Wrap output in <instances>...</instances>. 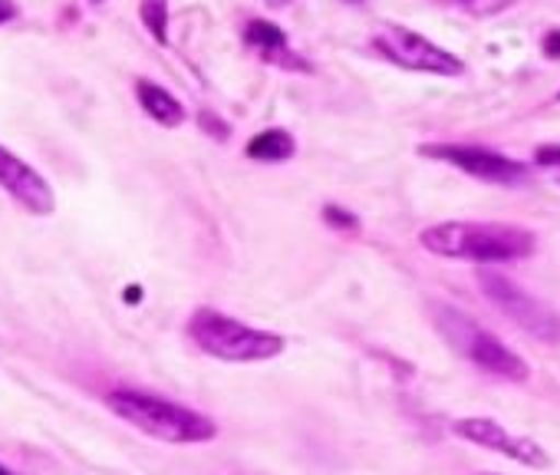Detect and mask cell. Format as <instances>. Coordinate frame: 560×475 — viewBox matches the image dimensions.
I'll return each mask as SVG.
<instances>
[{
    "mask_svg": "<svg viewBox=\"0 0 560 475\" xmlns=\"http://www.w3.org/2000/svg\"><path fill=\"white\" fill-rule=\"evenodd\" d=\"M419 245L429 255L475 265H504L530 258L537 242L534 231L504 221H442L419 234Z\"/></svg>",
    "mask_w": 560,
    "mask_h": 475,
    "instance_id": "cell-1",
    "label": "cell"
},
{
    "mask_svg": "<svg viewBox=\"0 0 560 475\" xmlns=\"http://www.w3.org/2000/svg\"><path fill=\"white\" fill-rule=\"evenodd\" d=\"M106 406L122 419L129 422L132 429L159 439V442H172V445H191V442H208L218 436V426L188 409V406H178L172 399H162V396H152V393H139V390H116L106 396Z\"/></svg>",
    "mask_w": 560,
    "mask_h": 475,
    "instance_id": "cell-2",
    "label": "cell"
},
{
    "mask_svg": "<svg viewBox=\"0 0 560 475\" xmlns=\"http://www.w3.org/2000/svg\"><path fill=\"white\" fill-rule=\"evenodd\" d=\"M188 337L191 344L224 363H260V360H273L284 354V337L270 334V331H257L247 327L221 311H195L188 321Z\"/></svg>",
    "mask_w": 560,
    "mask_h": 475,
    "instance_id": "cell-3",
    "label": "cell"
},
{
    "mask_svg": "<svg viewBox=\"0 0 560 475\" xmlns=\"http://www.w3.org/2000/svg\"><path fill=\"white\" fill-rule=\"evenodd\" d=\"M432 314H435V327L439 334L465 357L471 360L478 370L498 376V380H508V383H524L530 376V367L511 350L504 347L491 331L478 327L471 317H465L462 311L448 308V304H432Z\"/></svg>",
    "mask_w": 560,
    "mask_h": 475,
    "instance_id": "cell-4",
    "label": "cell"
},
{
    "mask_svg": "<svg viewBox=\"0 0 560 475\" xmlns=\"http://www.w3.org/2000/svg\"><path fill=\"white\" fill-rule=\"evenodd\" d=\"M478 285H481L485 298H488V301H491L517 331H524L527 337H534L537 344H547V347L560 344V314H557L547 301L534 298V294L524 291L517 281H511L508 275L491 271V268H478Z\"/></svg>",
    "mask_w": 560,
    "mask_h": 475,
    "instance_id": "cell-5",
    "label": "cell"
},
{
    "mask_svg": "<svg viewBox=\"0 0 560 475\" xmlns=\"http://www.w3.org/2000/svg\"><path fill=\"white\" fill-rule=\"evenodd\" d=\"M373 50L402 70L432 73V77H462L465 73V63L458 57H452L439 44H432L422 34L399 27V24H383L373 37Z\"/></svg>",
    "mask_w": 560,
    "mask_h": 475,
    "instance_id": "cell-6",
    "label": "cell"
},
{
    "mask_svg": "<svg viewBox=\"0 0 560 475\" xmlns=\"http://www.w3.org/2000/svg\"><path fill=\"white\" fill-rule=\"evenodd\" d=\"M419 155L425 159H435V162H445V165H455L481 182H491V185H521L527 178V165L517 162V159H508L501 152H491V149H481V146H448V142H432V146H419Z\"/></svg>",
    "mask_w": 560,
    "mask_h": 475,
    "instance_id": "cell-7",
    "label": "cell"
},
{
    "mask_svg": "<svg viewBox=\"0 0 560 475\" xmlns=\"http://www.w3.org/2000/svg\"><path fill=\"white\" fill-rule=\"evenodd\" d=\"M452 432L458 439L478 445V449H491L498 455H508L517 465H527V468H547L550 465V455L540 442H534L527 436H514L488 416H462L452 422Z\"/></svg>",
    "mask_w": 560,
    "mask_h": 475,
    "instance_id": "cell-8",
    "label": "cell"
},
{
    "mask_svg": "<svg viewBox=\"0 0 560 475\" xmlns=\"http://www.w3.org/2000/svg\"><path fill=\"white\" fill-rule=\"evenodd\" d=\"M0 188H4L14 201H21L31 215H50L57 205L50 182L4 146H0Z\"/></svg>",
    "mask_w": 560,
    "mask_h": 475,
    "instance_id": "cell-9",
    "label": "cell"
},
{
    "mask_svg": "<svg viewBox=\"0 0 560 475\" xmlns=\"http://www.w3.org/2000/svg\"><path fill=\"white\" fill-rule=\"evenodd\" d=\"M244 40H247V47H250L264 63L284 67V70H298V73H311V70H314L301 54L291 50L288 34L280 31L277 24H270V21H250V24L244 27Z\"/></svg>",
    "mask_w": 560,
    "mask_h": 475,
    "instance_id": "cell-10",
    "label": "cell"
},
{
    "mask_svg": "<svg viewBox=\"0 0 560 475\" xmlns=\"http://www.w3.org/2000/svg\"><path fill=\"white\" fill-rule=\"evenodd\" d=\"M136 96H139V106H142L159 126L175 129V126L185 123V109H182V103H178L168 90H162V86H155V83H149V80H139V83H136Z\"/></svg>",
    "mask_w": 560,
    "mask_h": 475,
    "instance_id": "cell-11",
    "label": "cell"
},
{
    "mask_svg": "<svg viewBox=\"0 0 560 475\" xmlns=\"http://www.w3.org/2000/svg\"><path fill=\"white\" fill-rule=\"evenodd\" d=\"M294 152H298V142L288 129H264L247 142V159H254V162L277 165V162H288Z\"/></svg>",
    "mask_w": 560,
    "mask_h": 475,
    "instance_id": "cell-12",
    "label": "cell"
},
{
    "mask_svg": "<svg viewBox=\"0 0 560 475\" xmlns=\"http://www.w3.org/2000/svg\"><path fill=\"white\" fill-rule=\"evenodd\" d=\"M139 14H142V24L149 27V34L159 44H165L168 40V4L165 0H142Z\"/></svg>",
    "mask_w": 560,
    "mask_h": 475,
    "instance_id": "cell-13",
    "label": "cell"
},
{
    "mask_svg": "<svg viewBox=\"0 0 560 475\" xmlns=\"http://www.w3.org/2000/svg\"><path fill=\"white\" fill-rule=\"evenodd\" d=\"M324 221L337 231H360V221L347 211V208H337V205H327L324 208Z\"/></svg>",
    "mask_w": 560,
    "mask_h": 475,
    "instance_id": "cell-14",
    "label": "cell"
},
{
    "mask_svg": "<svg viewBox=\"0 0 560 475\" xmlns=\"http://www.w3.org/2000/svg\"><path fill=\"white\" fill-rule=\"evenodd\" d=\"M534 162L544 165V169H557L560 172V146H540L537 155H534Z\"/></svg>",
    "mask_w": 560,
    "mask_h": 475,
    "instance_id": "cell-15",
    "label": "cell"
},
{
    "mask_svg": "<svg viewBox=\"0 0 560 475\" xmlns=\"http://www.w3.org/2000/svg\"><path fill=\"white\" fill-rule=\"evenodd\" d=\"M201 126L208 129V136H218V139H228V126L221 119H214L211 113H201Z\"/></svg>",
    "mask_w": 560,
    "mask_h": 475,
    "instance_id": "cell-16",
    "label": "cell"
},
{
    "mask_svg": "<svg viewBox=\"0 0 560 475\" xmlns=\"http://www.w3.org/2000/svg\"><path fill=\"white\" fill-rule=\"evenodd\" d=\"M544 54H547L550 60H560V27L550 31V34L544 37Z\"/></svg>",
    "mask_w": 560,
    "mask_h": 475,
    "instance_id": "cell-17",
    "label": "cell"
},
{
    "mask_svg": "<svg viewBox=\"0 0 560 475\" xmlns=\"http://www.w3.org/2000/svg\"><path fill=\"white\" fill-rule=\"evenodd\" d=\"M18 11H14V4H11V0H0V24H4V21H11Z\"/></svg>",
    "mask_w": 560,
    "mask_h": 475,
    "instance_id": "cell-18",
    "label": "cell"
},
{
    "mask_svg": "<svg viewBox=\"0 0 560 475\" xmlns=\"http://www.w3.org/2000/svg\"><path fill=\"white\" fill-rule=\"evenodd\" d=\"M267 4H270L273 11H280V8H288V4H291V0H267Z\"/></svg>",
    "mask_w": 560,
    "mask_h": 475,
    "instance_id": "cell-19",
    "label": "cell"
},
{
    "mask_svg": "<svg viewBox=\"0 0 560 475\" xmlns=\"http://www.w3.org/2000/svg\"><path fill=\"white\" fill-rule=\"evenodd\" d=\"M347 4H353V8H360V4H363V0H347Z\"/></svg>",
    "mask_w": 560,
    "mask_h": 475,
    "instance_id": "cell-20",
    "label": "cell"
},
{
    "mask_svg": "<svg viewBox=\"0 0 560 475\" xmlns=\"http://www.w3.org/2000/svg\"><path fill=\"white\" fill-rule=\"evenodd\" d=\"M0 475H11V472H8V468H4V465H0Z\"/></svg>",
    "mask_w": 560,
    "mask_h": 475,
    "instance_id": "cell-21",
    "label": "cell"
},
{
    "mask_svg": "<svg viewBox=\"0 0 560 475\" xmlns=\"http://www.w3.org/2000/svg\"><path fill=\"white\" fill-rule=\"evenodd\" d=\"M481 475H498V472H481Z\"/></svg>",
    "mask_w": 560,
    "mask_h": 475,
    "instance_id": "cell-22",
    "label": "cell"
},
{
    "mask_svg": "<svg viewBox=\"0 0 560 475\" xmlns=\"http://www.w3.org/2000/svg\"><path fill=\"white\" fill-rule=\"evenodd\" d=\"M557 182H560V172H557Z\"/></svg>",
    "mask_w": 560,
    "mask_h": 475,
    "instance_id": "cell-23",
    "label": "cell"
},
{
    "mask_svg": "<svg viewBox=\"0 0 560 475\" xmlns=\"http://www.w3.org/2000/svg\"><path fill=\"white\" fill-rule=\"evenodd\" d=\"M557 100H560V93H557Z\"/></svg>",
    "mask_w": 560,
    "mask_h": 475,
    "instance_id": "cell-24",
    "label": "cell"
}]
</instances>
